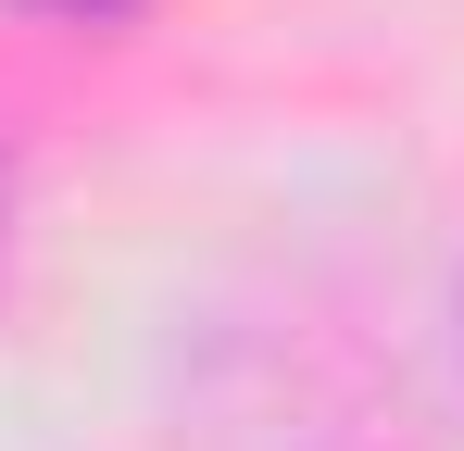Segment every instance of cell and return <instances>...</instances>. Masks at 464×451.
Segmentation results:
<instances>
[{
  "label": "cell",
  "instance_id": "6da1fadb",
  "mask_svg": "<svg viewBox=\"0 0 464 451\" xmlns=\"http://www.w3.org/2000/svg\"><path fill=\"white\" fill-rule=\"evenodd\" d=\"M63 13H126V0H63Z\"/></svg>",
  "mask_w": 464,
  "mask_h": 451
}]
</instances>
